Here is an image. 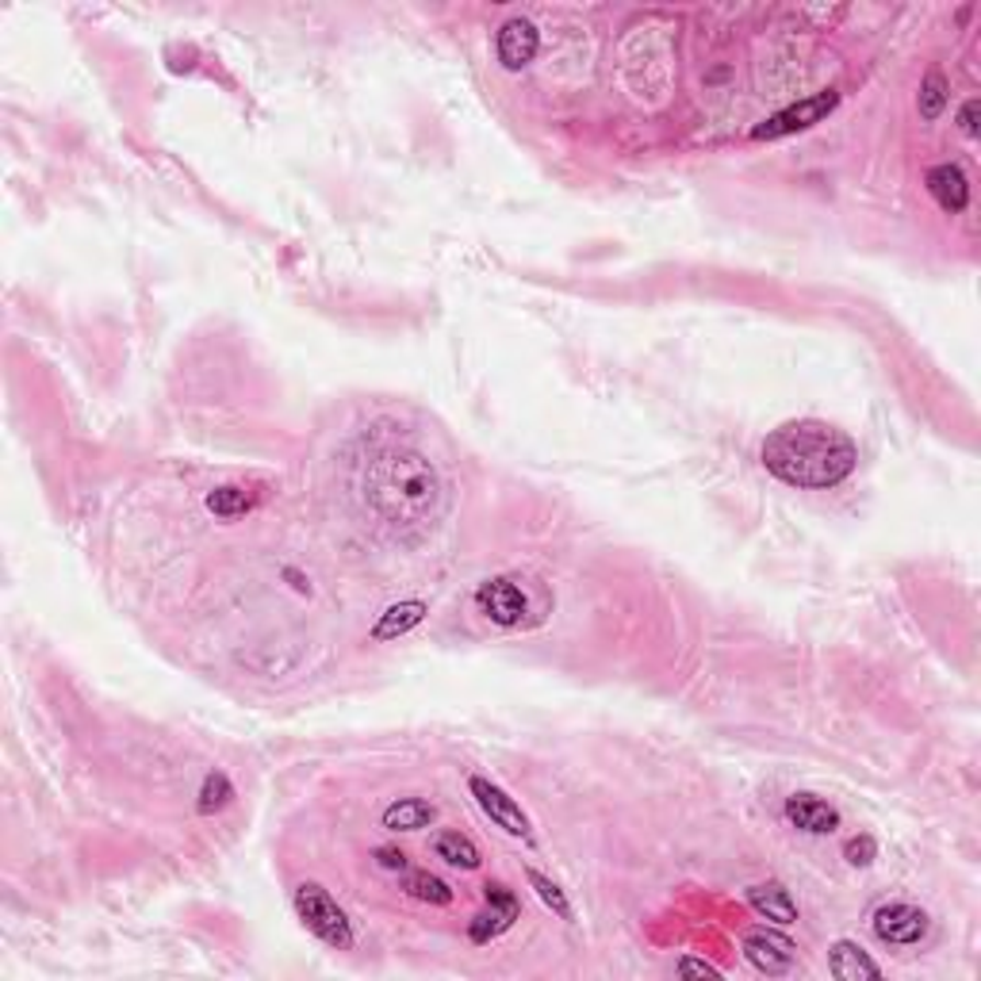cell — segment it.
<instances>
[{
    "label": "cell",
    "instance_id": "cell-1",
    "mask_svg": "<svg viewBox=\"0 0 981 981\" xmlns=\"http://www.w3.org/2000/svg\"><path fill=\"white\" fill-rule=\"evenodd\" d=\"M859 464V449L839 426L821 418H793L763 441V469L801 490H828L844 484Z\"/></svg>",
    "mask_w": 981,
    "mask_h": 981
},
{
    "label": "cell",
    "instance_id": "cell-2",
    "mask_svg": "<svg viewBox=\"0 0 981 981\" xmlns=\"http://www.w3.org/2000/svg\"><path fill=\"white\" fill-rule=\"evenodd\" d=\"M441 495L446 487L438 469L415 449H387L369 464V476H364V498L395 533L433 529L441 514Z\"/></svg>",
    "mask_w": 981,
    "mask_h": 981
},
{
    "label": "cell",
    "instance_id": "cell-3",
    "mask_svg": "<svg viewBox=\"0 0 981 981\" xmlns=\"http://www.w3.org/2000/svg\"><path fill=\"white\" fill-rule=\"evenodd\" d=\"M292 901H295V913H300V921L307 924L311 936H318L326 947H338V951L353 947V924H349V916L341 913V905L323 890V886L300 882L292 893Z\"/></svg>",
    "mask_w": 981,
    "mask_h": 981
},
{
    "label": "cell",
    "instance_id": "cell-4",
    "mask_svg": "<svg viewBox=\"0 0 981 981\" xmlns=\"http://www.w3.org/2000/svg\"><path fill=\"white\" fill-rule=\"evenodd\" d=\"M836 104H839V92L824 89V92H816V97H805V100H798V104L775 112L770 120H763L759 127L752 131V138L763 143V138H786V135H798V131H809V127H816L824 115L836 112Z\"/></svg>",
    "mask_w": 981,
    "mask_h": 981
},
{
    "label": "cell",
    "instance_id": "cell-5",
    "mask_svg": "<svg viewBox=\"0 0 981 981\" xmlns=\"http://www.w3.org/2000/svg\"><path fill=\"white\" fill-rule=\"evenodd\" d=\"M870 928H875V936L882 939V944L913 947V944H921V939L928 936V913L916 909V905H909V901H890V905L875 909Z\"/></svg>",
    "mask_w": 981,
    "mask_h": 981
},
{
    "label": "cell",
    "instance_id": "cell-6",
    "mask_svg": "<svg viewBox=\"0 0 981 981\" xmlns=\"http://www.w3.org/2000/svg\"><path fill=\"white\" fill-rule=\"evenodd\" d=\"M469 790H472V798H476V805L484 809V816H490L498 828H506L510 836H521V839L533 836V824H529L526 809H521L518 801H514L510 793L503 790V786H495L484 775H472L469 778Z\"/></svg>",
    "mask_w": 981,
    "mask_h": 981
},
{
    "label": "cell",
    "instance_id": "cell-7",
    "mask_svg": "<svg viewBox=\"0 0 981 981\" xmlns=\"http://www.w3.org/2000/svg\"><path fill=\"white\" fill-rule=\"evenodd\" d=\"M744 955L755 970L763 974L778 978V974H790L793 962H798V944L782 932H770V928H752L744 936Z\"/></svg>",
    "mask_w": 981,
    "mask_h": 981
},
{
    "label": "cell",
    "instance_id": "cell-8",
    "mask_svg": "<svg viewBox=\"0 0 981 981\" xmlns=\"http://www.w3.org/2000/svg\"><path fill=\"white\" fill-rule=\"evenodd\" d=\"M476 606L480 613H484L487 621H495V625H518L521 618H526L529 602H526V590L518 587V583L510 579H487L476 587Z\"/></svg>",
    "mask_w": 981,
    "mask_h": 981
},
{
    "label": "cell",
    "instance_id": "cell-9",
    "mask_svg": "<svg viewBox=\"0 0 981 981\" xmlns=\"http://www.w3.org/2000/svg\"><path fill=\"white\" fill-rule=\"evenodd\" d=\"M495 50H498L503 69L518 74V69H526L529 61L537 58V50H541V35H537V27L526 20V15H514V20H506L503 27H498Z\"/></svg>",
    "mask_w": 981,
    "mask_h": 981
},
{
    "label": "cell",
    "instance_id": "cell-10",
    "mask_svg": "<svg viewBox=\"0 0 981 981\" xmlns=\"http://www.w3.org/2000/svg\"><path fill=\"white\" fill-rule=\"evenodd\" d=\"M924 184H928V192H932V200L939 204V212H947V215L967 212V204H970V177L962 173V166H955V161L932 166L928 177H924Z\"/></svg>",
    "mask_w": 981,
    "mask_h": 981
},
{
    "label": "cell",
    "instance_id": "cell-11",
    "mask_svg": "<svg viewBox=\"0 0 981 981\" xmlns=\"http://www.w3.org/2000/svg\"><path fill=\"white\" fill-rule=\"evenodd\" d=\"M786 821L793 828L809 832V836H828V832L839 828V813L828 801L816 798V793H793V798H786Z\"/></svg>",
    "mask_w": 981,
    "mask_h": 981
},
{
    "label": "cell",
    "instance_id": "cell-12",
    "mask_svg": "<svg viewBox=\"0 0 981 981\" xmlns=\"http://www.w3.org/2000/svg\"><path fill=\"white\" fill-rule=\"evenodd\" d=\"M828 970H832V978H839V981L882 978V967H878V962L870 959V955L862 951L859 944H852V939H839V944H832Z\"/></svg>",
    "mask_w": 981,
    "mask_h": 981
},
{
    "label": "cell",
    "instance_id": "cell-13",
    "mask_svg": "<svg viewBox=\"0 0 981 981\" xmlns=\"http://www.w3.org/2000/svg\"><path fill=\"white\" fill-rule=\"evenodd\" d=\"M747 905H752L759 916H767V921H775V924H793L798 921V905H793L790 890H782L778 882L752 886V890H747Z\"/></svg>",
    "mask_w": 981,
    "mask_h": 981
},
{
    "label": "cell",
    "instance_id": "cell-14",
    "mask_svg": "<svg viewBox=\"0 0 981 981\" xmlns=\"http://www.w3.org/2000/svg\"><path fill=\"white\" fill-rule=\"evenodd\" d=\"M426 618V602L418 598H407V602H395L380 613V621L372 625V641H395V636L410 633L415 625H422Z\"/></svg>",
    "mask_w": 981,
    "mask_h": 981
},
{
    "label": "cell",
    "instance_id": "cell-15",
    "mask_svg": "<svg viewBox=\"0 0 981 981\" xmlns=\"http://www.w3.org/2000/svg\"><path fill=\"white\" fill-rule=\"evenodd\" d=\"M433 821H438V809L422 798H399L384 809L387 832H418V828H430Z\"/></svg>",
    "mask_w": 981,
    "mask_h": 981
},
{
    "label": "cell",
    "instance_id": "cell-16",
    "mask_svg": "<svg viewBox=\"0 0 981 981\" xmlns=\"http://www.w3.org/2000/svg\"><path fill=\"white\" fill-rule=\"evenodd\" d=\"M433 855H438L441 862H449V867H456V870H476L480 867V847L456 828L438 832V836H433Z\"/></svg>",
    "mask_w": 981,
    "mask_h": 981
},
{
    "label": "cell",
    "instance_id": "cell-17",
    "mask_svg": "<svg viewBox=\"0 0 981 981\" xmlns=\"http://www.w3.org/2000/svg\"><path fill=\"white\" fill-rule=\"evenodd\" d=\"M403 890H407L415 901H426V905H449V901H453V890H449L438 875H430V870H407Z\"/></svg>",
    "mask_w": 981,
    "mask_h": 981
},
{
    "label": "cell",
    "instance_id": "cell-18",
    "mask_svg": "<svg viewBox=\"0 0 981 981\" xmlns=\"http://www.w3.org/2000/svg\"><path fill=\"white\" fill-rule=\"evenodd\" d=\"M947 100H951V84H947V77L939 74V69H932L928 77H924L921 84V97H916V108H921V120H939L947 108Z\"/></svg>",
    "mask_w": 981,
    "mask_h": 981
},
{
    "label": "cell",
    "instance_id": "cell-19",
    "mask_svg": "<svg viewBox=\"0 0 981 981\" xmlns=\"http://www.w3.org/2000/svg\"><path fill=\"white\" fill-rule=\"evenodd\" d=\"M207 510L219 514V518H238V514L253 510V495H246L243 487H215L207 495Z\"/></svg>",
    "mask_w": 981,
    "mask_h": 981
},
{
    "label": "cell",
    "instance_id": "cell-20",
    "mask_svg": "<svg viewBox=\"0 0 981 981\" xmlns=\"http://www.w3.org/2000/svg\"><path fill=\"white\" fill-rule=\"evenodd\" d=\"M230 798H235V786H230V778L223 775V770H212V775L204 778V786H200L196 809H200V813H215V809H223Z\"/></svg>",
    "mask_w": 981,
    "mask_h": 981
},
{
    "label": "cell",
    "instance_id": "cell-21",
    "mask_svg": "<svg viewBox=\"0 0 981 981\" xmlns=\"http://www.w3.org/2000/svg\"><path fill=\"white\" fill-rule=\"evenodd\" d=\"M526 878H529V886H533V890H537V898H541L544 905H549L552 913L560 916V921H572V905H567L564 890H560V886L552 882V878H544L541 870H533V867L526 870Z\"/></svg>",
    "mask_w": 981,
    "mask_h": 981
},
{
    "label": "cell",
    "instance_id": "cell-22",
    "mask_svg": "<svg viewBox=\"0 0 981 981\" xmlns=\"http://www.w3.org/2000/svg\"><path fill=\"white\" fill-rule=\"evenodd\" d=\"M510 924H514V916L498 913V909H487V913H480L476 921H472L469 936H472V944H490V939L503 936Z\"/></svg>",
    "mask_w": 981,
    "mask_h": 981
},
{
    "label": "cell",
    "instance_id": "cell-23",
    "mask_svg": "<svg viewBox=\"0 0 981 981\" xmlns=\"http://www.w3.org/2000/svg\"><path fill=\"white\" fill-rule=\"evenodd\" d=\"M484 893H487V905L490 909H498V913H506V916H514V921H518L521 905H518V898H514V890H506L503 882H487Z\"/></svg>",
    "mask_w": 981,
    "mask_h": 981
},
{
    "label": "cell",
    "instance_id": "cell-24",
    "mask_svg": "<svg viewBox=\"0 0 981 981\" xmlns=\"http://www.w3.org/2000/svg\"><path fill=\"white\" fill-rule=\"evenodd\" d=\"M844 855H847V862H852V867H870V862H875V855H878V844L870 836H855V839H847Z\"/></svg>",
    "mask_w": 981,
    "mask_h": 981
},
{
    "label": "cell",
    "instance_id": "cell-25",
    "mask_svg": "<svg viewBox=\"0 0 981 981\" xmlns=\"http://www.w3.org/2000/svg\"><path fill=\"white\" fill-rule=\"evenodd\" d=\"M679 974L683 978H713V981H718L721 970L710 967V962H702V959H679Z\"/></svg>",
    "mask_w": 981,
    "mask_h": 981
},
{
    "label": "cell",
    "instance_id": "cell-26",
    "mask_svg": "<svg viewBox=\"0 0 981 981\" xmlns=\"http://www.w3.org/2000/svg\"><path fill=\"white\" fill-rule=\"evenodd\" d=\"M978 108H981L978 100H967L959 112V127H962V135H970V138L978 135Z\"/></svg>",
    "mask_w": 981,
    "mask_h": 981
},
{
    "label": "cell",
    "instance_id": "cell-27",
    "mask_svg": "<svg viewBox=\"0 0 981 981\" xmlns=\"http://www.w3.org/2000/svg\"><path fill=\"white\" fill-rule=\"evenodd\" d=\"M376 859H380V867H387V870H407V855L395 852V847H380Z\"/></svg>",
    "mask_w": 981,
    "mask_h": 981
}]
</instances>
